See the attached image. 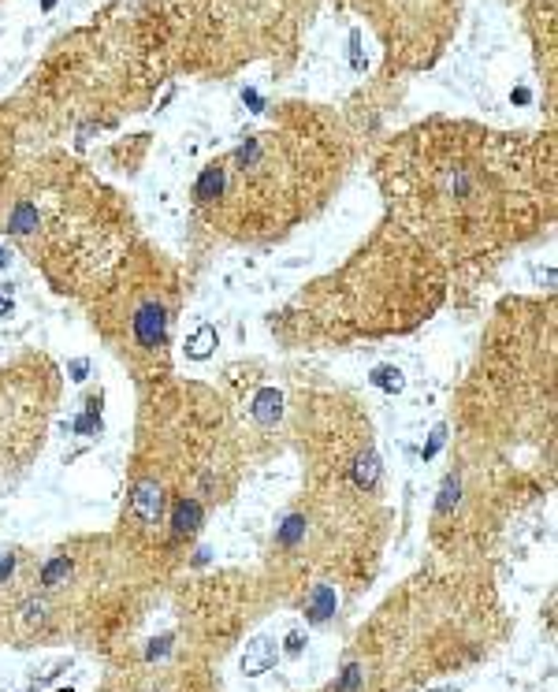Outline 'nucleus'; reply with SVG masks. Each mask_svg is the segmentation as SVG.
<instances>
[{
  "instance_id": "f257e3e1",
  "label": "nucleus",
  "mask_w": 558,
  "mask_h": 692,
  "mask_svg": "<svg viewBox=\"0 0 558 692\" xmlns=\"http://www.w3.org/2000/svg\"><path fill=\"white\" fill-rule=\"evenodd\" d=\"M391 220L439 265H484L551 220V179L510 138L417 130L380 164Z\"/></svg>"
},
{
  "instance_id": "7ed1b4c3",
  "label": "nucleus",
  "mask_w": 558,
  "mask_h": 692,
  "mask_svg": "<svg viewBox=\"0 0 558 692\" xmlns=\"http://www.w3.org/2000/svg\"><path fill=\"white\" fill-rule=\"evenodd\" d=\"M0 231L60 294H94L134 246L131 213L75 172L42 175L19 190Z\"/></svg>"
},
{
  "instance_id": "f03ea898",
  "label": "nucleus",
  "mask_w": 558,
  "mask_h": 692,
  "mask_svg": "<svg viewBox=\"0 0 558 692\" xmlns=\"http://www.w3.org/2000/svg\"><path fill=\"white\" fill-rule=\"evenodd\" d=\"M138 477L127 495V514L141 529H157L172 506L175 536L201 525V495L220 499L227 473L239 465L235 428L209 387L201 384H153L138 428Z\"/></svg>"
},
{
  "instance_id": "1a4fd4ad",
  "label": "nucleus",
  "mask_w": 558,
  "mask_h": 692,
  "mask_svg": "<svg viewBox=\"0 0 558 692\" xmlns=\"http://www.w3.org/2000/svg\"><path fill=\"white\" fill-rule=\"evenodd\" d=\"M335 615V589L331 584H317L309 592V618L313 622H328Z\"/></svg>"
},
{
  "instance_id": "39448f33",
  "label": "nucleus",
  "mask_w": 558,
  "mask_h": 692,
  "mask_svg": "<svg viewBox=\"0 0 558 692\" xmlns=\"http://www.w3.org/2000/svg\"><path fill=\"white\" fill-rule=\"evenodd\" d=\"M443 302V265L406 234L387 224L328 279L313 283L287 317L302 320L309 335L361 339L406 332Z\"/></svg>"
},
{
  "instance_id": "6e6552de",
  "label": "nucleus",
  "mask_w": 558,
  "mask_h": 692,
  "mask_svg": "<svg viewBox=\"0 0 558 692\" xmlns=\"http://www.w3.org/2000/svg\"><path fill=\"white\" fill-rule=\"evenodd\" d=\"M272 662H276V644L272 641H253L250 648H246V655H242V674H265Z\"/></svg>"
},
{
  "instance_id": "ddd939ff",
  "label": "nucleus",
  "mask_w": 558,
  "mask_h": 692,
  "mask_svg": "<svg viewBox=\"0 0 558 692\" xmlns=\"http://www.w3.org/2000/svg\"><path fill=\"white\" fill-rule=\"evenodd\" d=\"M432 692H454V688H432Z\"/></svg>"
},
{
  "instance_id": "20e7f679",
  "label": "nucleus",
  "mask_w": 558,
  "mask_h": 692,
  "mask_svg": "<svg viewBox=\"0 0 558 692\" xmlns=\"http://www.w3.org/2000/svg\"><path fill=\"white\" fill-rule=\"evenodd\" d=\"M331 179H339V168L305 149L302 138L253 134L198 175L194 208L224 239L268 242L313 216Z\"/></svg>"
},
{
  "instance_id": "0eeeda50",
  "label": "nucleus",
  "mask_w": 558,
  "mask_h": 692,
  "mask_svg": "<svg viewBox=\"0 0 558 692\" xmlns=\"http://www.w3.org/2000/svg\"><path fill=\"white\" fill-rule=\"evenodd\" d=\"M56 387V365L45 354H27L0 369V473L30 465L42 451Z\"/></svg>"
},
{
  "instance_id": "423d86ee",
  "label": "nucleus",
  "mask_w": 558,
  "mask_h": 692,
  "mask_svg": "<svg viewBox=\"0 0 558 692\" xmlns=\"http://www.w3.org/2000/svg\"><path fill=\"white\" fill-rule=\"evenodd\" d=\"M179 306V276L146 242H134L115 272L94 291V324L101 339L131 365L138 380L167 376V346Z\"/></svg>"
},
{
  "instance_id": "4468645a",
  "label": "nucleus",
  "mask_w": 558,
  "mask_h": 692,
  "mask_svg": "<svg viewBox=\"0 0 558 692\" xmlns=\"http://www.w3.org/2000/svg\"><path fill=\"white\" fill-rule=\"evenodd\" d=\"M53 4H56V0H45V8H53Z\"/></svg>"
},
{
  "instance_id": "9d476101",
  "label": "nucleus",
  "mask_w": 558,
  "mask_h": 692,
  "mask_svg": "<svg viewBox=\"0 0 558 692\" xmlns=\"http://www.w3.org/2000/svg\"><path fill=\"white\" fill-rule=\"evenodd\" d=\"M71 558L68 555H56L53 562H49L45 570H42V584L45 589H60V584H68V577H71Z\"/></svg>"
},
{
  "instance_id": "9b49d317",
  "label": "nucleus",
  "mask_w": 558,
  "mask_h": 692,
  "mask_svg": "<svg viewBox=\"0 0 558 692\" xmlns=\"http://www.w3.org/2000/svg\"><path fill=\"white\" fill-rule=\"evenodd\" d=\"M11 570H15V555H0V584L4 577H11Z\"/></svg>"
},
{
  "instance_id": "f8f14e48",
  "label": "nucleus",
  "mask_w": 558,
  "mask_h": 692,
  "mask_svg": "<svg viewBox=\"0 0 558 692\" xmlns=\"http://www.w3.org/2000/svg\"><path fill=\"white\" fill-rule=\"evenodd\" d=\"M287 651H291V655H298V651H302V636H298V633L287 636Z\"/></svg>"
}]
</instances>
